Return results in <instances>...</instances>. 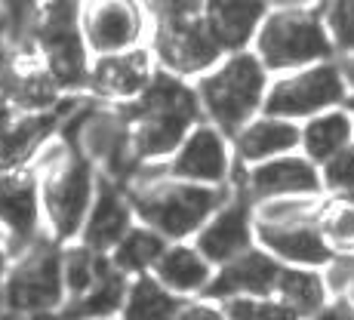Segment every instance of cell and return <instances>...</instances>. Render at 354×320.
I'll return each mask as SVG.
<instances>
[{
  "label": "cell",
  "instance_id": "1",
  "mask_svg": "<svg viewBox=\"0 0 354 320\" xmlns=\"http://www.w3.org/2000/svg\"><path fill=\"white\" fill-rule=\"evenodd\" d=\"M234 194L228 188H203L179 182L160 167H139L129 176L127 197L133 203L136 222L158 231L163 241H194V234L209 222V216Z\"/></svg>",
  "mask_w": 354,
  "mask_h": 320
},
{
  "label": "cell",
  "instance_id": "2",
  "mask_svg": "<svg viewBox=\"0 0 354 320\" xmlns=\"http://www.w3.org/2000/svg\"><path fill=\"white\" fill-rule=\"evenodd\" d=\"M201 102L176 77L160 74L145 93L127 108L124 124L129 133V148L139 167H160L176 154L185 135L201 124Z\"/></svg>",
  "mask_w": 354,
  "mask_h": 320
},
{
  "label": "cell",
  "instance_id": "3",
  "mask_svg": "<svg viewBox=\"0 0 354 320\" xmlns=\"http://www.w3.org/2000/svg\"><path fill=\"white\" fill-rule=\"evenodd\" d=\"M34 173L40 182L46 237H53L59 247L80 241V231L99 191L96 167L68 142H56L40 151Z\"/></svg>",
  "mask_w": 354,
  "mask_h": 320
},
{
  "label": "cell",
  "instance_id": "4",
  "mask_svg": "<svg viewBox=\"0 0 354 320\" xmlns=\"http://www.w3.org/2000/svg\"><path fill=\"white\" fill-rule=\"evenodd\" d=\"M268 86V68L262 65V59L250 50H241L203 74L197 84V102L207 111L209 124L231 139L256 114H262Z\"/></svg>",
  "mask_w": 354,
  "mask_h": 320
},
{
  "label": "cell",
  "instance_id": "5",
  "mask_svg": "<svg viewBox=\"0 0 354 320\" xmlns=\"http://www.w3.org/2000/svg\"><path fill=\"white\" fill-rule=\"evenodd\" d=\"M0 299L12 314H62L68 292L62 281V247L53 237H37L10 256L0 277Z\"/></svg>",
  "mask_w": 354,
  "mask_h": 320
},
{
  "label": "cell",
  "instance_id": "6",
  "mask_svg": "<svg viewBox=\"0 0 354 320\" xmlns=\"http://www.w3.org/2000/svg\"><path fill=\"white\" fill-rule=\"evenodd\" d=\"M256 56L268 71H299L336 53L321 10H268L256 34Z\"/></svg>",
  "mask_w": 354,
  "mask_h": 320
},
{
  "label": "cell",
  "instance_id": "7",
  "mask_svg": "<svg viewBox=\"0 0 354 320\" xmlns=\"http://www.w3.org/2000/svg\"><path fill=\"white\" fill-rule=\"evenodd\" d=\"M351 84L345 77V68H339L336 62H317L271 80L262 114L305 124L308 117H317L324 111L345 108Z\"/></svg>",
  "mask_w": 354,
  "mask_h": 320
},
{
  "label": "cell",
  "instance_id": "8",
  "mask_svg": "<svg viewBox=\"0 0 354 320\" xmlns=\"http://www.w3.org/2000/svg\"><path fill=\"white\" fill-rule=\"evenodd\" d=\"M28 34L37 40V56L59 86L90 84L86 40L80 34V19L71 0H44L34 12Z\"/></svg>",
  "mask_w": 354,
  "mask_h": 320
},
{
  "label": "cell",
  "instance_id": "9",
  "mask_svg": "<svg viewBox=\"0 0 354 320\" xmlns=\"http://www.w3.org/2000/svg\"><path fill=\"white\" fill-rule=\"evenodd\" d=\"M234 148L231 139L213 124H197L185 135L176 154L160 167L167 176L179 182H192L203 188H228L234 173Z\"/></svg>",
  "mask_w": 354,
  "mask_h": 320
},
{
  "label": "cell",
  "instance_id": "10",
  "mask_svg": "<svg viewBox=\"0 0 354 320\" xmlns=\"http://www.w3.org/2000/svg\"><path fill=\"white\" fill-rule=\"evenodd\" d=\"M237 191L250 203L281 200V197H324L321 169L315 167L302 151L256 163L243 169V179Z\"/></svg>",
  "mask_w": 354,
  "mask_h": 320
},
{
  "label": "cell",
  "instance_id": "11",
  "mask_svg": "<svg viewBox=\"0 0 354 320\" xmlns=\"http://www.w3.org/2000/svg\"><path fill=\"white\" fill-rule=\"evenodd\" d=\"M256 247L290 268H326L336 250L326 241L321 219L299 222H256Z\"/></svg>",
  "mask_w": 354,
  "mask_h": 320
},
{
  "label": "cell",
  "instance_id": "12",
  "mask_svg": "<svg viewBox=\"0 0 354 320\" xmlns=\"http://www.w3.org/2000/svg\"><path fill=\"white\" fill-rule=\"evenodd\" d=\"M0 228L10 237V256L44 237L40 182L31 167L0 173Z\"/></svg>",
  "mask_w": 354,
  "mask_h": 320
},
{
  "label": "cell",
  "instance_id": "13",
  "mask_svg": "<svg viewBox=\"0 0 354 320\" xmlns=\"http://www.w3.org/2000/svg\"><path fill=\"white\" fill-rule=\"evenodd\" d=\"M194 247L201 250L216 268L228 265L231 258L243 256L256 247V216L253 203L247 200L234 185V194L209 216V222L194 234Z\"/></svg>",
  "mask_w": 354,
  "mask_h": 320
},
{
  "label": "cell",
  "instance_id": "14",
  "mask_svg": "<svg viewBox=\"0 0 354 320\" xmlns=\"http://www.w3.org/2000/svg\"><path fill=\"white\" fill-rule=\"evenodd\" d=\"M77 19L86 50L99 56L133 50L142 34V12L136 0H84Z\"/></svg>",
  "mask_w": 354,
  "mask_h": 320
},
{
  "label": "cell",
  "instance_id": "15",
  "mask_svg": "<svg viewBox=\"0 0 354 320\" xmlns=\"http://www.w3.org/2000/svg\"><path fill=\"white\" fill-rule=\"evenodd\" d=\"M160 62L176 74H201L207 68H216L222 59V44L213 37L207 19H173L160 22L154 37Z\"/></svg>",
  "mask_w": 354,
  "mask_h": 320
},
{
  "label": "cell",
  "instance_id": "16",
  "mask_svg": "<svg viewBox=\"0 0 354 320\" xmlns=\"http://www.w3.org/2000/svg\"><path fill=\"white\" fill-rule=\"evenodd\" d=\"M281 268L283 265L277 258H271L262 247H253L243 256L231 258L228 265L216 268V277L207 290V299L228 302V299H241V296H250V299L274 296Z\"/></svg>",
  "mask_w": 354,
  "mask_h": 320
},
{
  "label": "cell",
  "instance_id": "17",
  "mask_svg": "<svg viewBox=\"0 0 354 320\" xmlns=\"http://www.w3.org/2000/svg\"><path fill=\"white\" fill-rule=\"evenodd\" d=\"M133 228H136V213L127 197V188L99 176V191H96V200H93L90 216H86L84 231H80V243H86V247L102 256H111L114 247Z\"/></svg>",
  "mask_w": 354,
  "mask_h": 320
},
{
  "label": "cell",
  "instance_id": "18",
  "mask_svg": "<svg viewBox=\"0 0 354 320\" xmlns=\"http://www.w3.org/2000/svg\"><path fill=\"white\" fill-rule=\"evenodd\" d=\"M299 145H302V129H299V124L283 120V117H271V114H256L247 126H241L231 135L234 158L243 169L265 163V160L296 154Z\"/></svg>",
  "mask_w": 354,
  "mask_h": 320
},
{
  "label": "cell",
  "instance_id": "19",
  "mask_svg": "<svg viewBox=\"0 0 354 320\" xmlns=\"http://www.w3.org/2000/svg\"><path fill=\"white\" fill-rule=\"evenodd\" d=\"M151 277L163 290H169L173 296H179L185 302V299L207 296L209 283L216 277V265L192 241H176V243H167L163 256L154 265Z\"/></svg>",
  "mask_w": 354,
  "mask_h": 320
},
{
  "label": "cell",
  "instance_id": "20",
  "mask_svg": "<svg viewBox=\"0 0 354 320\" xmlns=\"http://www.w3.org/2000/svg\"><path fill=\"white\" fill-rule=\"evenodd\" d=\"M151 56L145 50H127L114 56H102L90 68V86L102 99L136 102L151 86Z\"/></svg>",
  "mask_w": 354,
  "mask_h": 320
},
{
  "label": "cell",
  "instance_id": "21",
  "mask_svg": "<svg viewBox=\"0 0 354 320\" xmlns=\"http://www.w3.org/2000/svg\"><path fill=\"white\" fill-rule=\"evenodd\" d=\"M59 111L44 114H16L10 126L0 129V173L10 169H28L40 151L46 148L53 129L59 126Z\"/></svg>",
  "mask_w": 354,
  "mask_h": 320
},
{
  "label": "cell",
  "instance_id": "22",
  "mask_svg": "<svg viewBox=\"0 0 354 320\" xmlns=\"http://www.w3.org/2000/svg\"><path fill=\"white\" fill-rule=\"evenodd\" d=\"M268 16V0H207V25L222 50L241 53L256 40Z\"/></svg>",
  "mask_w": 354,
  "mask_h": 320
},
{
  "label": "cell",
  "instance_id": "23",
  "mask_svg": "<svg viewBox=\"0 0 354 320\" xmlns=\"http://www.w3.org/2000/svg\"><path fill=\"white\" fill-rule=\"evenodd\" d=\"M299 129H302L299 151L315 167H321L333 154H339L354 142V114L348 108H333V111H324L317 117H308L305 124H299Z\"/></svg>",
  "mask_w": 354,
  "mask_h": 320
},
{
  "label": "cell",
  "instance_id": "24",
  "mask_svg": "<svg viewBox=\"0 0 354 320\" xmlns=\"http://www.w3.org/2000/svg\"><path fill=\"white\" fill-rule=\"evenodd\" d=\"M274 296L305 320L315 314L333 292L326 287V277L321 268H290V265H283Z\"/></svg>",
  "mask_w": 354,
  "mask_h": 320
},
{
  "label": "cell",
  "instance_id": "25",
  "mask_svg": "<svg viewBox=\"0 0 354 320\" xmlns=\"http://www.w3.org/2000/svg\"><path fill=\"white\" fill-rule=\"evenodd\" d=\"M167 243L169 241H163L158 231H151L148 225L136 222V228L114 247V253L108 258H111V265L120 271V274L129 277V281H136V277L151 274L158 258L163 256V250H167Z\"/></svg>",
  "mask_w": 354,
  "mask_h": 320
},
{
  "label": "cell",
  "instance_id": "26",
  "mask_svg": "<svg viewBox=\"0 0 354 320\" xmlns=\"http://www.w3.org/2000/svg\"><path fill=\"white\" fill-rule=\"evenodd\" d=\"M108 271H111V258L90 250L86 243L74 241L62 247V281H65L68 302L84 299Z\"/></svg>",
  "mask_w": 354,
  "mask_h": 320
},
{
  "label": "cell",
  "instance_id": "27",
  "mask_svg": "<svg viewBox=\"0 0 354 320\" xmlns=\"http://www.w3.org/2000/svg\"><path fill=\"white\" fill-rule=\"evenodd\" d=\"M182 299L163 290L151 274L129 281L127 302L120 308V320H173Z\"/></svg>",
  "mask_w": 354,
  "mask_h": 320
},
{
  "label": "cell",
  "instance_id": "28",
  "mask_svg": "<svg viewBox=\"0 0 354 320\" xmlns=\"http://www.w3.org/2000/svg\"><path fill=\"white\" fill-rule=\"evenodd\" d=\"M321 228L336 253H354V200L326 197L321 209Z\"/></svg>",
  "mask_w": 354,
  "mask_h": 320
},
{
  "label": "cell",
  "instance_id": "29",
  "mask_svg": "<svg viewBox=\"0 0 354 320\" xmlns=\"http://www.w3.org/2000/svg\"><path fill=\"white\" fill-rule=\"evenodd\" d=\"M222 311H225V320H302L292 308H287L277 296L228 299V302H222Z\"/></svg>",
  "mask_w": 354,
  "mask_h": 320
},
{
  "label": "cell",
  "instance_id": "30",
  "mask_svg": "<svg viewBox=\"0 0 354 320\" xmlns=\"http://www.w3.org/2000/svg\"><path fill=\"white\" fill-rule=\"evenodd\" d=\"M321 12L336 53L354 59V0H324Z\"/></svg>",
  "mask_w": 354,
  "mask_h": 320
},
{
  "label": "cell",
  "instance_id": "31",
  "mask_svg": "<svg viewBox=\"0 0 354 320\" xmlns=\"http://www.w3.org/2000/svg\"><path fill=\"white\" fill-rule=\"evenodd\" d=\"M321 185L324 194L330 197H348L354 191V142L348 148H342L339 154H333L326 163H321Z\"/></svg>",
  "mask_w": 354,
  "mask_h": 320
},
{
  "label": "cell",
  "instance_id": "32",
  "mask_svg": "<svg viewBox=\"0 0 354 320\" xmlns=\"http://www.w3.org/2000/svg\"><path fill=\"white\" fill-rule=\"evenodd\" d=\"M37 6H40V0H0V22L16 37V34L28 31Z\"/></svg>",
  "mask_w": 354,
  "mask_h": 320
},
{
  "label": "cell",
  "instance_id": "33",
  "mask_svg": "<svg viewBox=\"0 0 354 320\" xmlns=\"http://www.w3.org/2000/svg\"><path fill=\"white\" fill-rule=\"evenodd\" d=\"M148 10H154L163 22L173 19H201V12L207 10V0H142Z\"/></svg>",
  "mask_w": 354,
  "mask_h": 320
},
{
  "label": "cell",
  "instance_id": "34",
  "mask_svg": "<svg viewBox=\"0 0 354 320\" xmlns=\"http://www.w3.org/2000/svg\"><path fill=\"white\" fill-rule=\"evenodd\" d=\"M173 320H225V311H222V302L201 296V299H185Z\"/></svg>",
  "mask_w": 354,
  "mask_h": 320
},
{
  "label": "cell",
  "instance_id": "35",
  "mask_svg": "<svg viewBox=\"0 0 354 320\" xmlns=\"http://www.w3.org/2000/svg\"><path fill=\"white\" fill-rule=\"evenodd\" d=\"M305 320H354V302L348 296H330L315 314Z\"/></svg>",
  "mask_w": 354,
  "mask_h": 320
},
{
  "label": "cell",
  "instance_id": "36",
  "mask_svg": "<svg viewBox=\"0 0 354 320\" xmlns=\"http://www.w3.org/2000/svg\"><path fill=\"white\" fill-rule=\"evenodd\" d=\"M12 34L6 31V25L0 22V93H3V84H6V77H10V68H12Z\"/></svg>",
  "mask_w": 354,
  "mask_h": 320
},
{
  "label": "cell",
  "instance_id": "37",
  "mask_svg": "<svg viewBox=\"0 0 354 320\" xmlns=\"http://www.w3.org/2000/svg\"><path fill=\"white\" fill-rule=\"evenodd\" d=\"M321 0H268V10H317Z\"/></svg>",
  "mask_w": 354,
  "mask_h": 320
},
{
  "label": "cell",
  "instance_id": "38",
  "mask_svg": "<svg viewBox=\"0 0 354 320\" xmlns=\"http://www.w3.org/2000/svg\"><path fill=\"white\" fill-rule=\"evenodd\" d=\"M6 262H10V237L0 228V277H3V271H6Z\"/></svg>",
  "mask_w": 354,
  "mask_h": 320
},
{
  "label": "cell",
  "instance_id": "39",
  "mask_svg": "<svg viewBox=\"0 0 354 320\" xmlns=\"http://www.w3.org/2000/svg\"><path fill=\"white\" fill-rule=\"evenodd\" d=\"M345 77H348V84L354 86V59H351V65H348V68H345Z\"/></svg>",
  "mask_w": 354,
  "mask_h": 320
},
{
  "label": "cell",
  "instance_id": "40",
  "mask_svg": "<svg viewBox=\"0 0 354 320\" xmlns=\"http://www.w3.org/2000/svg\"><path fill=\"white\" fill-rule=\"evenodd\" d=\"M96 320H120V317H96Z\"/></svg>",
  "mask_w": 354,
  "mask_h": 320
},
{
  "label": "cell",
  "instance_id": "41",
  "mask_svg": "<svg viewBox=\"0 0 354 320\" xmlns=\"http://www.w3.org/2000/svg\"><path fill=\"white\" fill-rule=\"evenodd\" d=\"M348 299H351V302H354V290H351V292H348Z\"/></svg>",
  "mask_w": 354,
  "mask_h": 320
},
{
  "label": "cell",
  "instance_id": "42",
  "mask_svg": "<svg viewBox=\"0 0 354 320\" xmlns=\"http://www.w3.org/2000/svg\"><path fill=\"white\" fill-rule=\"evenodd\" d=\"M348 197H351V200H354V191H351V194H348Z\"/></svg>",
  "mask_w": 354,
  "mask_h": 320
},
{
  "label": "cell",
  "instance_id": "43",
  "mask_svg": "<svg viewBox=\"0 0 354 320\" xmlns=\"http://www.w3.org/2000/svg\"><path fill=\"white\" fill-rule=\"evenodd\" d=\"M351 114H354V111H351Z\"/></svg>",
  "mask_w": 354,
  "mask_h": 320
}]
</instances>
